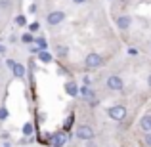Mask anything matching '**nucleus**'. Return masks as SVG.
<instances>
[{"label":"nucleus","mask_w":151,"mask_h":147,"mask_svg":"<svg viewBox=\"0 0 151 147\" xmlns=\"http://www.w3.org/2000/svg\"><path fill=\"white\" fill-rule=\"evenodd\" d=\"M84 63H86V67H90V69H98V67L103 65V57L100 54H96V52H90V54L84 57Z\"/></svg>","instance_id":"1"},{"label":"nucleus","mask_w":151,"mask_h":147,"mask_svg":"<svg viewBox=\"0 0 151 147\" xmlns=\"http://www.w3.org/2000/svg\"><path fill=\"white\" fill-rule=\"evenodd\" d=\"M75 134H77V138L82 140V141H90L94 138V130H92V126H88V124H81Z\"/></svg>","instance_id":"2"},{"label":"nucleus","mask_w":151,"mask_h":147,"mask_svg":"<svg viewBox=\"0 0 151 147\" xmlns=\"http://www.w3.org/2000/svg\"><path fill=\"white\" fill-rule=\"evenodd\" d=\"M107 115H109L113 120H122V118L126 117V109L122 105H113L107 109Z\"/></svg>","instance_id":"3"},{"label":"nucleus","mask_w":151,"mask_h":147,"mask_svg":"<svg viewBox=\"0 0 151 147\" xmlns=\"http://www.w3.org/2000/svg\"><path fill=\"white\" fill-rule=\"evenodd\" d=\"M63 19H65V11H52V14H48V17H46V23L52 27L59 25V23H63Z\"/></svg>","instance_id":"4"},{"label":"nucleus","mask_w":151,"mask_h":147,"mask_svg":"<svg viewBox=\"0 0 151 147\" xmlns=\"http://www.w3.org/2000/svg\"><path fill=\"white\" fill-rule=\"evenodd\" d=\"M122 86H124V82H122V78L117 77V75H111V77L107 78V88H109V90L119 92V90H122Z\"/></svg>","instance_id":"5"},{"label":"nucleus","mask_w":151,"mask_h":147,"mask_svg":"<svg viewBox=\"0 0 151 147\" xmlns=\"http://www.w3.org/2000/svg\"><path fill=\"white\" fill-rule=\"evenodd\" d=\"M115 25H117L121 31H126L130 25H132V17H130V15H119V17L115 19Z\"/></svg>","instance_id":"6"},{"label":"nucleus","mask_w":151,"mask_h":147,"mask_svg":"<svg viewBox=\"0 0 151 147\" xmlns=\"http://www.w3.org/2000/svg\"><path fill=\"white\" fill-rule=\"evenodd\" d=\"M78 94H81V96L84 98L86 101H92V103L96 101V94H94V90H90L88 86H84V88H81V90H78Z\"/></svg>","instance_id":"7"},{"label":"nucleus","mask_w":151,"mask_h":147,"mask_svg":"<svg viewBox=\"0 0 151 147\" xmlns=\"http://www.w3.org/2000/svg\"><path fill=\"white\" fill-rule=\"evenodd\" d=\"M65 92H67V96H73V98L78 96V86L75 84V80L73 82H71V80L65 82Z\"/></svg>","instance_id":"8"},{"label":"nucleus","mask_w":151,"mask_h":147,"mask_svg":"<svg viewBox=\"0 0 151 147\" xmlns=\"http://www.w3.org/2000/svg\"><path fill=\"white\" fill-rule=\"evenodd\" d=\"M140 128L144 132H151V115H144L140 120Z\"/></svg>","instance_id":"9"},{"label":"nucleus","mask_w":151,"mask_h":147,"mask_svg":"<svg viewBox=\"0 0 151 147\" xmlns=\"http://www.w3.org/2000/svg\"><path fill=\"white\" fill-rule=\"evenodd\" d=\"M12 71H14V75H15L17 78L25 77V67H23L21 63H14V67H12Z\"/></svg>","instance_id":"10"},{"label":"nucleus","mask_w":151,"mask_h":147,"mask_svg":"<svg viewBox=\"0 0 151 147\" xmlns=\"http://www.w3.org/2000/svg\"><path fill=\"white\" fill-rule=\"evenodd\" d=\"M38 59H40L42 63H52V54L46 50H38Z\"/></svg>","instance_id":"11"},{"label":"nucleus","mask_w":151,"mask_h":147,"mask_svg":"<svg viewBox=\"0 0 151 147\" xmlns=\"http://www.w3.org/2000/svg\"><path fill=\"white\" fill-rule=\"evenodd\" d=\"M52 143H54L55 147H63V143H65V136H63V134H55V136H52Z\"/></svg>","instance_id":"12"},{"label":"nucleus","mask_w":151,"mask_h":147,"mask_svg":"<svg viewBox=\"0 0 151 147\" xmlns=\"http://www.w3.org/2000/svg\"><path fill=\"white\" fill-rule=\"evenodd\" d=\"M21 132H23V136H25V138H31V136H33V132H35L33 124H31V122H25L23 128H21Z\"/></svg>","instance_id":"13"},{"label":"nucleus","mask_w":151,"mask_h":147,"mask_svg":"<svg viewBox=\"0 0 151 147\" xmlns=\"http://www.w3.org/2000/svg\"><path fill=\"white\" fill-rule=\"evenodd\" d=\"M35 42H37V48L38 50H46V48H48V40H46L44 37H37V38H35Z\"/></svg>","instance_id":"14"},{"label":"nucleus","mask_w":151,"mask_h":147,"mask_svg":"<svg viewBox=\"0 0 151 147\" xmlns=\"http://www.w3.org/2000/svg\"><path fill=\"white\" fill-rule=\"evenodd\" d=\"M55 52H58L59 57H65V55L69 54V48H67V46H55Z\"/></svg>","instance_id":"15"},{"label":"nucleus","mask_w":151,"mask_h":147,"mask_svg":"<svg viewBox=\"0 0 151 147\" xmlns=\"http://www.w3.org/2000/svg\"><path fill=\"white\" fill-rule=\"evenodd\" d=\"M21 40L25 42V44H33V42H35V37L31 33H25V34H21Z\"/></svg>","instance_id":"16"},{"label":"nucleus","mask_w":151,"mask_h":147,"mask_svg":"<svg viewBox=\"0 0 151 147\" xmlns=\"http://www.w3.org/2000/svg\"><path fill=\"white\" fill-rule=\"evenodd\" d=\"M15 23H17L19 27L27 25V17H25V15H17V17H15Z\"/></svg>","instance_id":"17"},{"label":"nucleus","mask_w":151,"mask_h":147,"mask_svg":"<svg viewBox=\"0 0 151 147\" xmlns=\"http://www.w3.org/2000/svg\"><path fill=\"white\" fill-rule=\"evenodd\" d=\"M73 120H75V115H69V117H67V120H65V124H63V128L69 130V128H71V124H73Z\"/></svg>","instance_id":"18"},{"label":"nucleus","mask_w":151,"mask_h":147,"mask_svg":"<svg viewBox=\"0 0 151 147\" xmlns=\"http://www.w3.org/2000/svg\"><path fill=\"white\" fill-rule=\"evenodd\" d=\"M8 118V109L6 107H0V120H6Z\"/></svg>","instance_id":"19"},{"label":"nucleus","mask_w":151,"mask_h":147,"mask_svg":"<svg viewBox=\"0 0 151 147\" xmlns=\"http://www.w3.org/2000/svg\"><path fill=\"white\" fill-rule=\"evenodd\" d=\"M10 4H12V0H0V8H2V10L10 8Z\"/></svg>","instance_id":"20"},{"label":"nucleus","mask_w":151,"mask_h":147,"mask_svg":"<svg viewBox=\"0 0 151 147\" xmlns=\"http://www.w3.org/2000/svg\"><path fill=\"white\" fill-rule=\"evenodd\" d=\"M144 141H145V145H147V147H151V132H145Z\"/></svg>","instance_id":"21"},{"label":"nucleus","mask_w":151,"mask_h":147,"mask_svg":"<svg viewBox=\"0 0 151 147\" xmlns=\"http://www.w3.org/2000/svg\"><path fill=\"white\" fill-rule=\"evenodd\" d=\"M29 29H31V33H33V31H37V29H38V23H31Z\"/></svg>","instance_id":"22"},{"label":"nucleus","mask_w":151,"mask_h":147,"mask_svg":"<svg viewBox=\"0 0 151 147\" xmlns=\"http://www.w3.org/2000/svg\"><path fill=\"white\" fill-rule=\"evenodd\" d=\"M82 80H84V84H86V86H90V84H92V78H90V77H84Z\"/></svg>","instance_id":"23"},{"label":"nucleus","mask_w":151,"mask_h":147,"mask_svg":"<svg viewBox=\"0 0 151 147\" xmlns=\"http://www.w3.org/2000/svg\"><path fill=\"white\" fill-rule=\"evenodd\" d=\"M128 54L130 55H138V50L136 48H128Z\"/></svg>","instance_id":"24"},{"label":"nucleus","mask_w":151,"mask_h":147,"mask_svg":"<svg viewBox=\"0 0 151 147\" xmlns=\"http://www.w3.org/2000/svg\"><path fill=\"white\" fill-rule=\"evenodd\" d=\"M14 63H15L14 59H8V61H6V65H8V67H10V69H12V67H14Z\"/></svg>","instance_id":"25"},{"label":"nucleus","mask_w":151,"mask_h":147,"mask_svg":"<svg viewBox=\"0 0 151 147\" xmlns=\"http://www.w3.org/2000/svg\"><path fill=\"white\" fill-rule=\"evenodd\" d=\"M86 0H73V4H84Z\"/></svg>","instance_id":"26"},{"label":"nucleus","mask_w":151,"mask_h":147,"mask_svg":"<svg viewBox=\"0 0 151 147\" xmlns=\"http://www.w3.org/2000/svg\"><path fill=\"white\" fill-rule=\"evenodd\" d=\"M4 52H6V48H4V46L0 44V54H4Z\"/></svg>","instance_id":"27"},{"label":"nucleus","mask_w":151,"mask_h":147,"mask_svg":"<svg viewBox=\"0 0 151 147\" xmlns=\"http://www.w3.org/2000/svg\"><path fill=\"white\" fill-rule=\"evenodd\" d=\"M147 84H149V88H151V75L147 77Z\"/></svg>","instance_id":"28"},{"label":"nucleus","mask_w":151,"mask_h":147,"mask_svg":"<svg viewBox=\"0 0 151 147\" xmlns=\"http://www.w3.org/2000/svg\"><path fill=\"white\" fill-rule=\"evenodd\" d=\"M4 147H10V145H4Z\"/></svg>","instance_id":"29"}]
</instances>
